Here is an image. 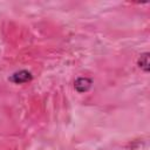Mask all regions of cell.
<instances>
[{"label":"cell","instance_id":"6da1fadb","mask_svg":"<svg viewBox=\"0 0 150 150\" xmlns=\"http://www.w3.org/2000/svg\"><path fill=\"white\" fill-rule=\"evenodd\" d=\"M8 80L15 84H23V83H27V82H30L33 80V75L29 70H26V69H21V70H18L15 73H13Z\"/></svg>","mask_w":150,"mask_h":150},{"label":"cell","instance_id":"7a4b0ae2","mask_svg":"<svg viewBox=\"0 0 150 150\" xmlns=\"http://www.w3.org/2000/svg\"><path fill=\"white\" fill-rule=\"evenodd\" d=\"M93 87V80L90 77H83L80 76L74 81V89L79 93V94H83L90 90V88Z\"/></svg>","mask_w":150,"mask_h":150},{"label":"cell","instance_id":"3957f363","mask_svg":"<svg viewBox=\"0 0 150 150\" xmlns=\"http://www.w3.org/2000/svg\"><path fill=\"white\" fill-rule=\"evenodd\" d=\"M137 66L144 73H149V53L148 52L139 55V57L137 60Z\"/></svg>","mask_w":150,"mask_h":150}]
</instances>
